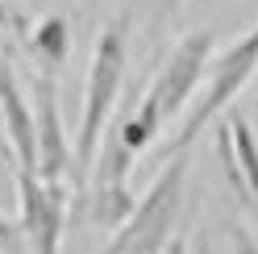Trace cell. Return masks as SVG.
Instances as JSON below:
<instances>
[{
	"label": "cell",
	"mask_w": 258,
	"mask_h": 254,
	"mask_svg": "<svg viewBox=\"0 0 258 254\" xmlns=\"http://www.w3.org/2000/svg\"><path fill=\"white\" fill-rule=\"evenodd\" d=\"M213 50H217V38L208 34V29L183 34L175 42V50L167 54V62L158 67V75L150 79V88L142 92V100H134L125 113L112 108L104 134L96 142L92 167L84 175L88 187L129 183V171H134V163L146 154V146H154V138L183 113L191 96H196L200 75L208 67V58H213Z\"/></svg>",
	"instance_id": "6da1fadb"
},
{
	"label": "cell",
	"mask_w": 258,
	"mask_h": 254,
	"mask_svg": "<svg viewBox=\"0 0 258 254\" xmlns=\"http://www.w3.org/2000/svg\"><path fill=\"white\" fill-rule=\"evenodd\" d=\"M125 62H129V21L117 17L108 21L92 46V62H88V79H84V108H79V134H75V183H84L96 142H100L104 125L117 108L121 84H125Z\"/></svg>",
	"instance_id": "7a4b0ae2"
},
{
	"label": "cell",
	"mask_w": 258,
	"mask_h": 254,
	"mask_svg": "<svg viewBox=\"0 0 258 254\" xmlns=\"http://www.w3.org/2000/svg\"><path fill=\"white\" fill-rule=\"evenodd\" d=\"M254 71H258V21L241 38H233L221 54L213 50V58H208V67L200 75L204 88L196 92V100H187V108L179 113V130H175L167 154H187L191 142L204 134V125H213L225 108L237 100V92L254 79Z\"/></svg>",
	"instance_id": "3957f363"
},
{
	"label": "cell",
	"mask_w": 258,
	"mask_h": 254,
	"mask_svg": "<svg viewBox=\"0 0 258 254\" xmlns=\"http://www.w3.org/2000/svg\"><path fill=\"white\" fill-rule=\"evenodd\" d=\"M183 183H187V154H167V167L158 171L150 192L134 204L129 221L108 233V242L117 254H154L171 237V225L179 217L183 204Z\"/></svg>",
	"instance_id": "277c9868"
},
{
	"label": "cell",
	"mask_w": 258,
	"mask_h": 254,
	"mask_svg": "<svg viewBox=\"0 0 258 254\" xmlns=\"http://www.w3.org/2000/svg\"><path fill=\"white\" fill-rule=\"evenodd\" d=\"M17 233L29 254H62L67 237V183L17 167Z\"/></svg>",
	"instance_id": "5b68a950"
},
{
	"label": "cell",
	"mask_w": 258,
	"mask_h": 254,
	"mask_svg": "<svg viewBox=\"0 0 258 254\" xmlns=\"http://www.w3.org/2000/svg\"><path fill=\"white\" fill-rule=\"evenodd\" d=\"M29 108H34L38 175L42 179H54V183H67V175H75V163H71L67 130H62V113H58V75L54 71H38L34 75Z\"/></svg>",
	"instance_id": "8992f818"
},
{
	"label": "cell",
	"mask_w": 258,
	"mask_h": 254,
	"mask_svg": "<svg viewBox=\"0 0 258 254\" xmlns=\"http://www.w3.org/2000/svg\"><path fill=\"white\" fill-rule=\"evenodd\" d=\"M0 125H5L9 154L21 171H38V142H34V108L21 88L13 62L0 50Z\"/></svg>",
	"instance_id": "52a82bcc"
},
{
	"label": "cell",
	"mask_w": 258,
	"mask_h": 254,
	"mask_svg": "<svg viewBox=\"0 0 258 254\" xmlns=\"http://www.w3.org/2000/svg\"><path fill=\"white\" fill-rule=\"evenodd\" d=\"M217 134L225 138V150H229L237 175H241V187H246V196H250L254 213H258V130L250 125L246 113H237V108H233V113H225V121H221Z\"/></svg>",
	"instance_id": "ba28073f"
},
{
	"label": "cell",
	"mask_w": 258,
	"mask_h": 254,
	"mask_svg": "<svg viewBox=\"0 0 258 254\" xmlns=\"http://www.w3.org/2000/svg\"><path fill=\"white\" fill-rule=\"evenodd\" d=\"M25 50L29 58L38 62V71H62V62L71 58V21L50 13V17H42L38 25H25Z\"/></svg>",
	"instance_id": "9c48e42d"
},
{
	"label": "cell",
	"mask_w": 258,
	"mask_h": 254,
	"mask_svg": "<svg viewBox=\"0 0 258 254\" xmlns=\"http://www.w3.org/2000/svg\"><path fill=\"white\" fill-rule=\"evenodd\" d=\"M138 196L129 192V183H112V187H88V221L104 233H117L129 213H134Z\"/></svg>",
	"instance_id": "30bf717a"
},
{
	"label": "cell",
	"mask_w": 258,
	"mask_h": 254,
	"mask_svg": "<svg viewBox=\"0 0 258 254\" xmlns=\"http://www.w3.org/2000/svg\"><path fill=\"white\" fill-rule=\"evenodd\" d=\"M225 233H229V250H233V254H258V237H254L246 225L229 221V225H225Z\"/></svg>",
	"instance_id": "8fae6325"
},
{
	"label": "cell",
	"mask_w": 258,
	"mask_h": 254,
	"mask_svg": "<svg viewBox=\"0 0 258 254\" xmlns=\"http://www.w3.org/2000/svg\"><path fill=\"white\" fill-rule=\"evenodd\" d=\"M17 246H21L17 225H13V221H5V213H0V250H5V254H17Z\"/></svg>",
	"instance_id": "7c38bea8"
},
{
	"label": "cell",
	"mask_w": 258,
	"mask_h": 254,
	"mask_svg": "<svg viewBox=\"0 0 258 254\" xmlns=\"http://www.w3.org/2000/svg\"><path fill=\"white\" fill-rule=\"evenodd\" d=\"M0 29H5V34H17V38L25 34V17H17L5 0H0Z\"/></svg>",
	"instance_id": "4fadbf2b"
},
{
	"label": "cell",
	"mask_w": 258,
	"mask_h": 254,
	"mask_svg": "<svg viewBox=\"0 0 258 254\" xmlns=\"http://www.w3.org/2000/svg\"><path fill=\"white\" fill-rule=\"evenodd\" d=\"M154 254H187V237H175V233H171V237H167V242L158 246Z\"/></svg>",
	"instance_id": "5bb4252c"
},
{
	"label": "cell",
	"mask_w": 258,
	"mask_h": 254,
	"mask_svg": "<svg viewBox=\"0 0 258 254\" xmlns=\"http://www.w3.org/2000/svg\"><path fill=\"white\" fill-rule=\"evenodd\" d=\"M187 254H217V250H213V242H208V237L200 233V237H196V242H191V246H187Z\"/></svg>",
	"instance_id": "9a60e30c"
},
{
	"label": "cell",
	"mask_w": 258,
	"mask_h": 254,
	"mask_svg": "<svg viewBox=\"0 0 258 254\" xmlns=\"http://www.w3.org/2000/svg\"><path fill=\"white\" fill-rule=\"evenodd\" d=\"M100 254H117V250H112V242H108V246H104V250H100Z\"/></svg>",
	"instance_id": "2e32d148"
},
{
	"label": "cell",
	"mask_w": 258,
	"mask_h": 254,
	"mask_svg": "<svg viewBox=\"0 0 258 254\" xmlns=\"http://www.w3.org/2000/svg\"><path fill=\"white\" fill-rule=\"evenodd\" d=\"M171 5H183V0H171Z\"/></svg>",
	"instance_id": "e0dca14e"
},
{
	"label": "cell",
	"mask_w": 258,
	"mask_h": 254,
	"mask_svg": "<svg viewBox=\"0 0 258 254\" xmlns=\"http://www.w3.org/2000/svg\"><path fill=\"white\" fill-rule=\"evenodd\" d=\"M254 108H258V96H254Z\"/></svg>",
	"instance_id": "ac0fdd59"
}]
</instances>
